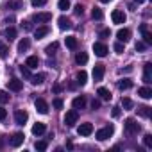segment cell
Masks as SVG:
<instances>
[{
    "label": "cell",
    "mask_w": 152,
    "mask_h": 152,
    "mask_svg": "<svg viewBox=\"0 0 152 152\" xmlns=\"http://www.w3.org/2000/svg\"><path fill=\"white\" fill-rule=\"evenodd\" d=\"M124 127H125V132H127V134H131V136H134V134H138V132L141 131L140 124H138L134 118H127V120H125V124H124Z\"/></svg>",
    "instance_id": "cell-1"
},
{
    "label": "cell",
    "mask_w": 152,
    "mask_h": 152,
    "mask_svg": "<svg viewBox=\"0 0 152 152\" xmlns=\"http://www.w3.org/2000/svg\"><path fill=\"white\" fill-rule=\"evenodd\" d=\"M113 132H115V127H113V125H106V127H102V129H99V131L95 132V138H97L99 141H106L107 138L113 136Z\"/></svg>",
    "instance_id": "cell-2"
},
{
    "label": "cell",
    "mask_w": 152,
    "mask_h": 152,
    "mask_svg": "<svg viewBox=\"0 0 152 152\" xmlns=\"http://www.w3.org/2000/svg\"><path fill=\"white\" fill-rule=\"evenodd\" d=\"M77 120H79V113H77V109L66 111V115H64V124H66L68 127H73L75 124H77Z\"/></svg>",
    "instance_id": "cell-3"
},
{
    "label": "cell",
    "mask_w": 152,
    "mask_h": 152,
    "mask_svg": "<svg viewBox=\"0 0 152 152\" xmlns=\"http://www.w3.org/2000/svg\"><path fill=\"white\" fill-rule=\"evenodd\" d=\"M93 52H95V56H99V57H104V56H107L109 48H107V45H106V43H102V41H97V43H93Z\"/></svg>",
    "instance_id": "cell-4"
},
{
    "label": "cell",
    "mask_w": 152,
    "mask_h": 152,
    "mask_svg": "<svg viewBox=\"0 0 152 152\" xmlns=\"http://www.w3.org/2000/svg\"><path fill=\"white\" fill-rule=\"evenodd\" d=\"M104 73H106V66H104V64H100V63H99V64H95V66H93V79H95L97 83L104 79Z\"/></svg>",
    "instance_id": "cell-5"
},
{
    "label": "cell",
    "mask_w": 152,
    "mask_h": 152,
    "mask_svg": "<svg viewBox=\"0 0 152 152\" xmlns=\"http://www.w3.org/2000/svg\"><path fill=\"white\" fill-rule=\"evenodd\" d=\"M27 120H29V115H27L25 109H16V111H15V122H16L18 125H23Z\"/></svg>",
    "instance_id": "cell-6"
},
{
    "label": "cell",
    "mask_w": 152,
    "mask_h": 152,
    "mask_svg": "<svg viewBox=\"0 0 152 152\" xmlns=\"http://www.w3.org/2000/svg\"><path fill=\"white\" fill-rule=\"evenodd\" d=\"M91 132H93V124H90V122L81 124V125L77 127V134H79V136H90Z\"/></svg>",
    "instance_id": "cell-7"
},
{
    "label": "cell",
    "mask_w": 152,
    "mask_h": 152,
    "mask_svg": "<svg viewBox=\"0 0 152 152\" xmlns=\"http://www.w3.org/2000/svg\"><path fill=\"white\" fill-rule=\"evenodd\" d=\"M111 20H113V23H116V25L125 23V13L120 11V9H115V11L111 13Z\"/></svg>",
    "instance_id": "cell-8"
},
{
    "label": "cell",
    "mask_w": 152,
    "mask_h": 152,
    "mask_svg": "<svg viewBox=\"0 0 152 152\" xmlns=\"http://www.w3.org/2000/svg\"><path fill=\"white\" fill-rule=\"evenodd\" d=\"M143 83L145 84L152 83V64L150 63H145V66H143Z\"/></svg>",
    "instance_id": "cell-9"
},
{
    "label": "cell",
    "mask_w": 152,
    "mask_h": 152,
    "mask_svg": "<svg viewBox=\"0 0 152 152\" xmlns=\"http://www.w3.org/2000/svg\"><path fill=\"white\" fill-rule=\"evenodd\" d=\"M52 20V15L50 13H36L32 16V22H38V23H47Z\"/></svg>",
    "instance_id": "cell-10"
},
{
    "label": "cell",
    "mask_w": 152,
    "mask_h": 152,
    "mask_svg": "<svg viewBox=\"0 0 152 152\" xmlns=\"http://www.w3.org/2000/svg\"><path fill=\"white\" fill-rule=\"evenodd\" d=\"M34 106H36V111H38V113H41V115H47V113H48V104H47L43 99H36Z\"/></svg>",
    "instance_id": "cell-11"
},
{
    "label": "cell",
    "mask_w": 152,
    "mask_h": 152,
    "mask_svg": "<svg viewBox=\"0 0 152 152\" xmlns=\"http://www.w3.org/2000/svg\"><path fill=\"white\" fill-rule=\"evenodd\" d=\"M116 38H118V41L127 43V41L131 39V31H129V29H120V31L116 32Z\"/></svg>",
    "instance_id": "cell-12"
},
{
    "label": "cell",
    "mask_w": 152,
    "mask_h": 152,
    "mask_svg": "<svg viewBox=\"0 0 152 152\" xmlns=\"http://www.w3.org/2000/svg\"><path fill=\"white\" fill-rule=\"evenodd\" d=\"M23 140H25V136H23V132H15L13 134V138H11V147H20L22 143H23Z\"/></svg>",
    "instance_id": "cell-13"
},
{
    "label": "cell",
    "mask_w": 152,
    "mask_h": 152,
    "mask_svg": "<svg viewBox=\"0 0 152 152\" xmlns=\"http://www.w3.org/2000/svg\"><path fill=\"white\" fill-rule=\"evenodd\" d=\"M7 86H9V90H11V91H22L23 83H22L20 79H11V81L7 83Z\"/></svg>",
    "instance_id": "cell-14"
},
{
    "label": "cell",
    "mask_w": 152,
    "mask_h": 152,
    "mask_svg": "<svg viewBox=\"0 0 152 152\" xmlns=\"http://www.w3.org/2000/svg\"><path fill=\"white\" fill-rule=\"evenodd\" d=\"M140 31H141V34H143V43L152 45V34L147 31V25H145V23H143V25H140Z\"/></svg>",
    "instance_id": "cell-15"
},
{
    "label": "cell",
    "mask_w": 152,
    "mask_h": 152,
    "mask_svg": "<svg viewBox=\"0 0 152 152\" xmlns=\"http://www.w3.org/2000/svg\"><path fill=\"white\" fill-rule=\"evenodd\" d=\"M72 106H73V109H84L86 107V99L84 97H75Z\"/></svg>",
    "instance_id": "cell-16"
},
{
    "label": "cell",
    "mask_w": 152,
    "mask_h": 152,
    "mask_svg": "<svg viewBox=\"0 0 152 152\" xmlns=\"http://www.w3.org/2000/svg\"><path fill=\"white\" fill-rule=\"evenodd\" d=\"M48 32H50V29H48L47 25H43V27H38V29L34 31V38H36V39H41V38H45Z\"/></svg>",
    "instance_id": "cell-17"
},
{
    "label": "cell",
    "mask_w": 152,
    "mask_h": 152,
    "mask_svg": "<svg viewBox=\"0 0 152 152\" xmlns=\"http://www.w3.org/2000/svg\"><path fill=\"white\" fill-rule=\"evenodd\" d=\"M45 131H47V125L41 124V122H36V124L32 125V134H34V136H39V134H43Z\"/></svg>",
    "instance_id": "cell-18"
},
{
    "label": "cell",
    "mask_w": 152,
    "mask_h": 152,
    "mask_svg": "<svg viewBox=\"0 0 152 152\" xmlns=\"http://www.w3.org/2000/svg\"><path fill=\"white\" fill-rule=\"evenodd\" d=\"M75 79H77V84L84 86V84L88 83V73H86L84 70H81V72H77V75H75Z\"/></svg>",
    "instance_id": "cell-19"
},
{
    "label": "cell",
    "mask_w": 152,
    "mask_h": 152,
    "mask_svg": "<svg viewBox=\"0 0 152 152\" xmlns=\"http://www.w3.org/2000/svg\"><path fill=\"white\" fill-rule=\"evenodd\" d=\"M45 79H47L45 73H36V75H32V77H31V83H32L34 86H38V84H43Z\"/></svg>",
    "instance_id": "cell-20"
},
{
    "label": "cell",
    "mask_w": 152,
    "mask_h": 152,
    "mask_svg": "<svg viewBox=\"0 0 152 152\" xmlns=\"http://www.w3.org/2000/svg\"><path fill=\"white\" fill-rule=\"evenodd\" d=\"M57 23H59V29H63V31H66V29L72 27V22H70L66 16H59V18H57Z\"/></svg>",
    "instance_id": "cell-21"
},
{
    "label": "cell",
    "mask_w": 152,
    "mask_h": 152,
    "mask_svg": "<svg viewBox=\"0 0 152 152\" xmlns=\"http://www.w3.org/2000/svg\"><path fill=\"white\" fill-rule=\"evenodd\" d=\"M138 95H140L141 99H147V100H148V99H152V90H150L148 86H143V88L138 90Z\"/></svg>",
    "instance_id": "cell-22"
},
{
    "label": "cell",
    "mask_w": 152,
    "mask_h": 152,
    "mask_svg": "<svg viewBox=\"0 0 152 152\" xmlns=\"http://www.w3.org/2000/svg\"><path fill=\"white\" fill-rule=\"evenodd\" d=\"M75 63L77 64H86L88 63V54L86 52H77L75 54Z\"/></svg>",
    "instance_id": "cell-23"
},
{
    "label": "cell",
    "mask_w": 152,
    "mask_h": 152,
    "mask_svg": "<svg viewBox=\"0 0 152 152\" xmlns=\"http://www.w3.org/2000/svg\"><path fill=\"white\" fill-rule=\"evenodd\" d=\"M23 4L20 2V0H9V2H6V9H22Z\"/></svg>",
    "instance_id": "cell-24"
},
{
    "label": "cell",
    "mask_w": 152,
    "mask_h": 152,
    "mask_svg": "<svg viewBox=\"0 0 152 152\" xmlns=\"http://www.w3.org/2000/svg\"><path fill=\"white\" fill-rule=\"evenodd\" d=\"M25 64H27L29 68H38V64H39L38 56H29V57H27V61H25Z\"/></svg>",
    "instance_id": "cell-25"
},
{
    "label": "cell",
    "mask_w": 152,
    "mask_h": 152,
    "mask_svg": "<svg viewBox=\"0 0 152 152\" xmlns=\"http://www.w3.org/2000/svg\"><path fill=\"white\" fill-rule=\"evenodd\" d=\"M29 47H31L29 38H23V39H20V43H18V52H25V50H29Z\"/></svg>",
    "instance_id": "cell-26"
},
{
    "label": "cell",
    "mask_w": 152,
    "mask_h": 152,
    "mask_svg": "<svg viewBox=\"0 0 152 152\" xmlns=\"http://www.w3.org/2000/svg\"><path fill=\"white\" fill-rule=\"evenodd\" d=\"M66 47L70 50H75V48H77V38H75V36H68L66 38Z\"/></svg>",
    "instance_id": "cell-27"
},
{
    "label": "cell",
    "mask_w": 152,
    "mask_h": 152,
    "mask_svg": "<svg viewBox=\"0 0 152 152\" xmlns=\"http://www.w3.org/2000/svg\"><path fill=\"white\" fill-rule=\"evenodd\" d=\"M4 36H6V39L13 41V39L16 38V29H13V27H7V29L4 31Z\"/></svg>",
    "instance_id": "cell-28"
},
{
    "label": "cell",
    "mask_w": 152,
    "mask_h": 152,
    "mask_svg": "<svg viewBox=\"0 0 152 152\" xmlns=\"http://www.w3.org/2000/svg\"><path fill=\"white\" fill-rule=\"evenodd\" d=\"M118 88L124 91V90H129V88H132V81L131 79H122V81H118Z\"/></svg>",
    "instance_id": "cell-29"
},
{
    "label": "cell",
    "mask_w": 152,
    "mask_h": 152,
    "mask_svg": "<svg viewBox=\"0 0 152 152\" xmlns=\"http://www.w3.org/2000/svg\"><path fill=\"white\" fill-rule=\"evenodd\" d=\"M138 115H140L141 118H148V116H150V107H148V106H140V107H138Z\"/></svg>",
    "instance_id": "cell-30"
},
{
    "label": "cell",
    "mask_w": 152,
    "mask_h": 152,
    "mask_svg": "<svg viewBox=\"0 0 152 152\" xmlns=\"http://www.w3.org/2000/svg\"><path fill=\"white\" fill-rule=\"evenodd\" d=\"M57 48H59V43H57V41H54V43H50V45L45 48V52H47L48 56H54V54L57 52Z\"/></svg>",
    "instance_id": "cell-31"
},
{
    "label": "cell",
    "mask_w": 152,
    "mask_h": 152,
    "mask_svg": "<svg viewBox=\"0 0 152 152\" xmlns=\"http://www.w3.org/2000/svg\"><path fill=\"white\" fill-rule=\"evenodd\" d=\"M97 93L100 95V99H102V100H109V99H111V93H109V90H107V88H99V90H97Z\"/></svg>",
    "instance_id": "cell-32"
},
{
    "label": "cell",
    "mask_w": 152,
    "mask_h": 152,
    "mask_svg": "<svg viewBox=\"0 0 152 152\" xmlns=\"http://www.w3.org/2000/svg\"><path fill=\"white\" fill-rule=\"evenodd\" d=\"M132 106H134V102H132L131 99H127V97H125V99H122V107H124L125 111L132 109Z\"/></svg>",
    "instance_id": "cell-33"
},
{
    "label": "cell",
    "mask_w": 152,
    "mask_h": 152,
    "mask_svg": "<svg viewBox=\"0 0 152 152\" xmlns=\"http://www.w3.org/2000/svg\"><path fill=\"white\" fill-rule=\"evenodd\" d=\"M20 72H22V75H23V77L25 79H29L31 81V77H32V73H31V68L25 64V66H20Z\"/></svg>",
    "instance_id": "cell-34"
},
{
    "label": "cell",
    "mask_w": 152,
    "mask_h": 152,
    "mask_svg": "<svg viewBox=\"0 0 152 152\" xmlns=\"http://www.w3.org/2000/svg\"><path fill=\"white\" fill-rule=\"evenodd\" d=\"M91 18H93V20H102L104 15H102V11H100L99 7H93V11H91Z\"/></svg>",
    "instance_id": "cell-35"
},
{
    "label": "cell",
    "mask_w": 152,
    "mask_h": 152,
    "mask_svg": "<svg viewBox=\"0 0 152 152\" xmlns=\"http://www.w3.org/2000/svg\"><path fill=\"white\" fill-rule=\"evenodd\" d=\"M9 102V93L6 90H0V104H7Z\"/></svg>",
    "instance_id": "cell-36"
},
{
    "label": "cell",
    "mask_w": 152,
    "mask_h": 152,
    "mask_svg": "<svg viewBox=\"0 0 152 152\" xmlns=\"http://www.w3.org/2000/svg\"><path fill=\"white\" fill-rule=\"evenodd\" d=\"M57 7H59L61 11L70 9V0H59V2H57Z\"/></svg>",
    "instance_id": "cell-37"
},
{
    "label": "cell",
    "mask_w": 152,
    "mask_h": 152,
    "mask_svg": "<svg viewBox=\"0 0 152 152\" xmlns=\"http://www.w3.org/2000/svg\"><path fill=\"white\" fill-rule=\"evenodd\" d=\"M115 52H116V54H124V52H125V47H124V43H122V41L115 43Z\"/></svg>",
    "instance_id": "cell-38"
},
{
    "label": "cell",
    "mask_w": 152,
    "mask_h": 152,
    "mask_svg": "<svg viewBox=\"0 0 152 152\" xmlns=\"http://www.w3.org/2000/svg\"><path fill=\"white\" fill-rule=\"evenodd\" d=\"M143 143H145V147L152 148V134H145L143 136Z\"/></svg>",
    "instance_id": "cell-39"
},
{
    "label": "cell",
    "mask_w": 152,
    "mask_h": 152,
    "mask_svg": "<svg viewBox=\"0 0 152 152\" xmlns=\"http://www.w3.org/2000/svg\"><path fill=\"white\" fill-rule=\"evenodd\" d=\"M34 147H36V150L43 152V150H47V141H36V143H34Z\"/></svg>",
    "instance_id": "cell-40"
},
{
    "label": "cell",
    "mask_w": 152,
    "mask_h": 152,
    "mask_svg": "<svg viewBox=\"0 0 152 152\" xmlns=\"http://www.w3.org/2000/svg\"><path fill=\"white\" fill-rule=\"evenodd\" d=\"M134 48H136V52H143V50H147V43H143V41H138V43L134 45Z\"/></svg>",
    "instance_id": "cell-41"
},
{
    "label": "cell",
    "mask_w": 152,
    "mask_h": 152,
    "mask_svg": "<svg viewBox=\"0 0 152 152\" xmlns=\"http://www.w3.org/2000/svg\"><path fill=\"white\" fill-rule=\"evenodd\" d=\"M0 57H7V47L0 41Z\"/></svg>",
    "instance_id": "cell-42"
},
{
    "label": "cell",
    "mask_w": 152,
    "mask_h": 152,
    "mask_svg": "<svg viewBox=\"0 0 152 152\" xmlns=\"http://www.w3.org/2000/svg\"><path fill=\"white\" fill-rule=\"evenodd\" d=\"M52 106H54L56 109H63V100H61V99H54V100H52Z\"/></svg>",
    "instance_id": "cell-43"
},
{
    "label": "cell",
    "mask_w": 152,
    "mask_h": 152,
    "mask_svg": "<svg viewBox=\"0 0 152 152\" xmlns=\"http://www.w3.org/2000/svg\"><path fill=\"white\" fill-rule=\"evenodd\" d=\"M31 4H32L34 7H41V6L47 4V0H31Z\"/></svg>",
    "instance_id": "cell-44"
},
{
    "label": "cell",
    "mask_w": 152,
    "mask_h": 152,
    "mask_svg": "<svg viewBox=\"0 0 152 152\" xmlns=\"http://www.w3.org/2000/svg\"><path fill=\"white\" fill-rule=\"evenodd\" d=\"M99 36L106 39V38H109V36H111V31H109V29H102V31L99 32Z\"/></svg>",
    "instance_id": "cell-45"
},
{
    "label": "cell",
    "mask_w": 152,
    "mask_h": 152,
    "mask_svg": "<svg viewBox=\"0 0 152 152\" xmlns=\"http://www.w3.org/2000/svg\"><path fill=\"white\" fill-rule=\"evenodd\" d=\"M111 115H113V118H118L120 115H122V107H113V111H111Z\"/></svg>",
    "instance_id": "cell-46"
},
{
    "label": "cell",
    "mask_w": 152,
    "mask_h": 152,
    "mask_svg": "<svg viewBox=\"0 0 152 152\" xmlns=\"http://www.w3.org/2000/svg\"><path fill=\"white\" fill-rule=\"evenodd\" d=\"M83 13H84V7H83L81 4H77V6H75V15H79V16H81Z\"/></svg>",
    "instance_id": "cell-47"
},
{
    "label": "cell",
    "mask_w": 152,
    "mask_h": 152,
    "mask_svg": "<svg viewBox=\"0 0 152 152\" xmlns=\"http://www.w3.org/2000/svg\"><path fill=\"white\" fill-rule=\"evenodd\" d=\"M22 29H23V31H31V29H32L31 22H22Z\"/></svg>",
    "instance_id": "cell-48"
},
{
    "label": "cell",
    "mask_w": 152,
    "mask_h": 152,
    "mask_svg": "<svg viewBox=\"0 0 152 152\" xmlns=\"http://www.w3.org/2000/svg\"><path fill=\"white\" fill-rule=\"evenodd\" d=\"M99 107H100V100L93 99V100H91V109H99Z\"/></svg>",
    "instance_id": "cell-49"
},
{
    "label": "cell",
    "mask_w": 152,
    "mask_h": 152,
    "mask_svg": "<svg viewBox=\"0 0 152 152\" xmlns=\"http://www.w3.org/2000/svg\"><path fill=\"white\" fill-rule=\"evenodd\" d=\"M61 90H63L61 84H54V86H52V91H54V93H61Z\"/></svg>",
    "instance_id": "cell-50"
},
{
    "label": "cell",
    "mask_w": 152,
    "mask_h": 152,
    "mask_svg": "<svg viewBox=\"0 0 152 152\" xmlns=\"http://www.w3.org/2000/svg\"><path fill=\"white\" fill-rule=\"evenodd\" d=\"M6 116H7V111L4 107H0V120H6Z\"/></svg>",
    "instance_id": "cell-51"
},
{
    "label": "cell",
    "mask_w": 152,
    "mask_h": 152,
    "mask_svg": "<svg viewBox=\"0 0 152 152\" xmlns=\"http://www.w3.org/2000/svg\"><path fill=\"white\" fill-rule=\"evenodd\" d=\"M13 22H15V18H13V16H11V18H6V23H13Z\"/></svg>",
    "instance_id": "cell-52"
},
{
    "label": "cell",
    "mask_w": 152,
    "mask_h": 152,
    "mask_svg": "<svg viewBox=\"0 0 152 152\" xmlns=\"http://www.w3.org/2000/svg\"><path fill=\"white\" fill-rule=\"evenodd\" d=\"M122 72H127V73H129V72H132V66H127V68H124Z\"/></svg>",
    "instance_id": "cell-53"
},
{
    "label": "cell",
    "mask_w": 152,
    "mask_h": 152,
    "mask_svg": "<svg viewBox=\"0 0 152 152\" xmlns=\"http://www.w3.org/2000/svg\"><path fill=\"white\" fill-rule=\"evenodd\" d=\"M100 2H102V4H109V2H111V0H100Z\"/></svg>",
    "instance_id": "cell-54"
},
{
    "label": "cell",
    "mask_w": 152,
    "mask_h": 152,
    "mask_svg": "<svg viewBox=\"0 0 152 152\" xmlns=\"http://www.w3.org/2000/svg\"><path fill=\"white\" fill-rule=\"evenodd\" d=\"M134 2H136V4H143V2H145V0H134Z\"/></svg>",
    "instance_id": "cell-55"
},
{
    "label": "cell",
    "mask_w": 152,
    "mask_h": 152,
    "mask_svg": "<svg viewBox=\"0 0 152 152\" xmlns=\"http://www.w3.org/2000/svg\"><path fill=\"white\" fill-rule=\"evenodd\" d=\"M0 148H2V140H0Z\"/></svg>",
    "instance_id": "cell-56"
}]
</instances>
